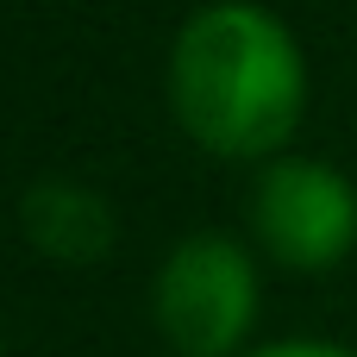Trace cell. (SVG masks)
I'll return each instance as SVG.
<instances>
[{
    "mask_svg": "<svg viewBox=\"0 0 357 357\" xmlns=\"http://www.w3.org/2000/svg\"><path fill=\"white\" fill-rule=\"evenodd\" d=\"M169 100L213 157H270L295 138L307 107V63L289 25L264 6H201L169 56Z\"/></svg>",
    "mask_w": 357,
    "mask_h": 357,
    "instance_id": "1",
    "label": "cell"
},
{
    "mask_svg": "<svg viewBox=\"0 0 357 357\" xmlns=\"http://www.w3.org/2000/svg\"><path fill=\"white\" fill-rule=\"evenodd\" d=\"M257 320V270L251 257L220 238H182L157 270V333L176 357H232Z\"/></svg>",
    "mask_w": 357,
    "mask_h": 357,
    "instance_id": "2",
    "label": "cell"
},
{
    "mask_svg": "<svg viewBox=\"0 0 357 357\" xmlns=\"http://www.w3.org/2000/svg\"><path fill=\"white\" fill-rule=\"evenodd\" d=\"M251 226H257V238L276 264L333 270L357 245V188L314 157H282L257 176Z\"/></svg>",
    "mask_w": 357,
    "mask_h": 357,
    "instance_id": "3",
    "label": "cell"
},
{
    "mask_svg": "<svg viewBox=\"0 0 357 357\" xmlns=\"http://www.w3.org/2000/svg\"><path fill=\"white\" fill-rule=\"evenodd\" d=\"M19 226L31 238L38 257L63 264V270H82V264H100L113 251V207L107 195L82 188V182H38L19 207Z\"/></svg>",
    "mask_w": 357,
    "mask_h": 357,
    "instance_id": "4",
    "label": "cell"
},
{
    "mask_svg": "<svg viewBox=\"0 0 357 357\" xmlns=\"http://www.w3.org/2000/svg\"><path fill=\"white\" fill-rule=\"evenodd\" d=\"M251 357H357V351H339V345H270V351H251Z\"/></svg>",
    "mask_w": 357,
    "mask_h": 357,
    "instance_id": "5",
    "label": "cell"
}]
</instances>
